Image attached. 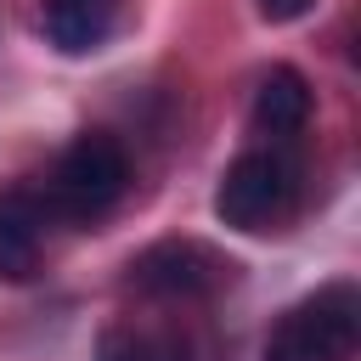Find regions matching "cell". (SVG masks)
Wrapping results in <instances>:
<instances>
[{"mask_svg":"<svg viewBox=\"0 0 361 361\" xmlns=\"http://www.w3.org/2000/svg\"><path fill=\"white\" fill-rule=\"evenodd\" d=\"M361 344V288L327 282L305 293L265 338V361H350Z\"/></svg>","mask_w":361,"mask_h":361,"instance_id":"obj_2","label":"cell"},{"mask_svg":"<svg viewBox=\"0 0 361 361\" xmlns=\"http://www.w3.org/2000/svg\"><path fill=\"white\" fill-rule=\"evenodd\" d=\"M248 124H254V135H271V147L276 141H293L310 124V79L299 68H271L259 79V90H254Z\"/></svg>","mask_w":361,"mask_h":361,"instance_id":"obj_5","label":"cell"},{"mask_svg":"<svg viewBox=\"0 0 361 361\" xmlns=\"http://www.w3.org/2000/svg\"><path fill=\"white\" fill-rule=\"evenodd\" d=\"M231 259H220L197 237H164L130 259V288L147 299H203L220 282H231Z\"/></svg>","mask_w":361,"mask_h":361,"instance_id":"obj_4","label":"cell"},{"mask_svg":"<svg viewBox=\"0 0 361 361\" xmlns=\"http://www.w3.org/2000/svg\"><path fill=\"white\" fill-rule=\"evenodd\" d=\"M310 6H316V0H254V11H259L265 23H299Z\"/></svg>","mask_w":361,"mask_h":361,"instance_id":"obj_9","label":"cell"},{"mask_svg":"<svg viewBox=\"0 0 361 361\" xmlns=\"http://www.w3.org/2000/svg\"><path fill=\"white\" fill-rule=\"evenodd\" d=\"M299 209V164L282 147H254L237 152L214 186V220L231 231H276L288 214Z\"/></svg>","mask_w":361,"mask_h":361,"instance_id":"obj_1","label":"cell"},{"mask_svg":"<svg viewBox=\"0 0 361 361\" xmlns=\"http://www.w3.org/2000/svg\"><path fill=\"white\" fill-rule=\"evenodd\" d=\"M96 361H192V344L175 333H135V327H102Z\"/></svg>","mask_w":361,"mask_h":361,"instance_id":"obj_8","label":"cell"},{"mask_svg":"<svg viewBox=\"0 0 361 361\" xmlns=\"http://www.w3.org/2000/svg\"><path fill=\"white\" fill-rule=\"evenodd\" d=\"M39 23L62 56H90L107 45L118 23V0H39Z\"/></svg>","mask_w":361,"mask_h":361,"instance_id":"obj_6","label":"cell"},{"mask_svg":"<svg viewBox=\"0 0 361 361\" xmlns=\"http://www.w3.org/2000/svg\"><path fill=\"white\" fill-rule=\"evenodd\" d=\"M130 186V158L124 147L107 135V130H85L62 147V158L51 164V180H45V203L51 214L62 220H102Z\"/></svg>","mask_w":361,"mask_h":361,"instance_id":"obj_3","label":"cell"},{"mask_svg":"<svg viewBox=\"0 0 361 361\" xmlns=\"http://www.w3.org/2000/svg\"><path fill=\"white\" fill-rule=\"evenodd\" d=\"M39 226H45V209L28 192H6L0 197V282H28L34 276Z\"/></svg>","mask_w":361,"mask_h":361,"instance_id":"obj_7","label":"cell"}]
</instances>
